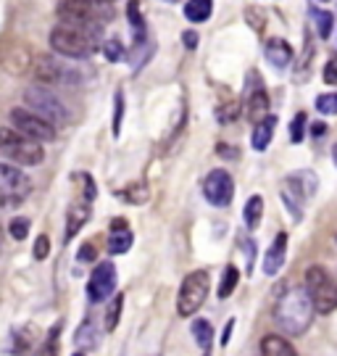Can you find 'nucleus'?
I'll list each match as a JSON object with an SVG mask.
<instances>
[{
  "mask_svg": "<svg viewBox=\"0 0 337 356\" xmlns=\"http://www.w3.org/2000/svg\"><path fill=\"white\" fill-rule=\"evenodd\" d=\"M192 335H195L198 346L203 348V356H208V351H211V343H213L211 322H206V319H195V322H192Z\"/></svg>",
  "mask_w": 337,
  "mask_h": 356,
  "instance_id": "obj_26",
  "label": "nucleus"
},
{
  "mask_svg": "<svg viewBox=\"0 0 337 356\" xmlns=\"http://www.w3.org/2000/svg\"><path fill=\"white\" fill-rule=\"evenodd\" d=\"M163 3H179V0H163Z\"/></svg>",
  "mask_w": 337,
  "mask_h": 356,
  "instance_id": "obj_48",
  "label": "nucleus"
},
{
  "mask_svg": "<svg viewBox=\"0 0 337 356\" xmlns=\"http://www.w3.org/2000/svg\"><path fill=\"white\" fill-rule=\"evenodd\" d=\"M322 74H324L327 85H335V88H337V56H332V58L327 61L324 72H322Z\"/></svg>",
  "mask_w": 337,
  "mask_h": 356,
  "instance_id": "obj_38",
  "label": "nucleus"
},
{
  "mask_svg": "<svg viewBox=\"0 0 337 356\" xmlns=\"http://www.w3.org/2000/svg\"><path fill=\"white\" fill-rule=\"evenodd\" d=\"M74 356H85V351H76V354Z\"/></svg>",
  "mask_w": 337,
  "mask_h": 356,
  "instance_id": "obj_47",
  "label": "nucleus"
},
{
  "mask_svg": "<svg viewBox=\"0 0 337 356\" xmlns=\"http://www.w3.org/2000/svg\"><path fill=\"white\" fill-rule=\"evenodd\" d=\"M279 198H282V204L288 206L290 216H293V222H300L303 219V201L309 198L306 191L298 185V179L290 175L285 179V185H282V191H279Z\"/></svg>",
  "mask_w": 337,
  "mask_h": 356,
  "instance_id": "obj_14",
  "label": "nucleus"
},
{
  "mask_svg": "<svg viewBox=\"0 0 337 356\" xmlns=\"http://www.w3.org/2000/svg\"><path fill=\"white\" fill-rule=\"evenodd\" d=\"M48 254H50L48 235H40L38 241H35V259H38V261H42V259H48Z\"/></svg>",
  "mask_w": 337,
  "mask_h": 356,
  "instance_id": "obj_39",
  "label": "nucleus"
},
{
  "mask_svg": "<svg viewBox=\"0 0 337 356\" xmlns=\"http://www.w3.org/2000/svg\"><path fill=\"white\" fill-rule=\"evenodd\" d=\"M238 282H240V269L235 264H229L224 269V275H222V282H219V301L229 298L235 293V288H238Z\"/></svg>",
  "mask_w": 337,
  "mask_h": 356,
  "instance_id": "obj_28",
  "label": "nucleus"
},
{
  "mask_svg": "<svg viewBox=\"0 0 337 356\" xmlns=\"http://www.w3.org/2000/svg\"><path fill=\"white\" fill-rule=\"evenodd\" d=\"M316 111L324 116H335L337 114V92H322L316 98Z\"/></svg>",
  "mask_w": 337,
  "mask_h": 356,
  "instance_id": "obj_33",
  "label": "nucleus"
},
{
  "mask_svg": "<svg viewBox=\"0 0 337 356\" xmlns=\"http://www.w3.org/2000/svg\"><path fill=\"white\" fill-rule=\"evenodd\" d=\"M0 156L8 164H22V166H38L45 159V151L38 140L22 135L19 129L3 127L0 129Z\"/></svg>",
  "mask_w": 337,
  "mask_h": 356,
  "instance_id": "obj_2",
  "label": "nucleus"
},
{
  "mask_svg": "<svg viewBox=\"0 0 337 356\" xmlns=\"http://www.w3.org/2000/svg\"><path fill=\"white\" fill-rule=\"evenodd\" d=\"M24 103L29 106L32 114L42 116L53 127H66L69 124V111L53 90L42 88V85H32V88L24 90Z\"/></svg>",
  "mask_w": 337,
  "mask_h": 356,
  "instance_id": "obj_4",
  "label": "nucleus"
},
{
  "mask_svg": "<svg viewBox=\"0 0 337 356\" xmlns=\"http://www.w3.org/2000/svg\"><path fill=\"white\" fill-rule=\"evenodd\" d=\"M216 153H219V156H224V159H238V153L232 151V145H224V143H219V145H216Z\"/></svg>",
  "mask_w": 337,
  "mask_h": 356,
  "instance_id": "obj_42",
  "label": "nucleus"
},
{
  "mask_svg": "<svg viewBox=\"0 0 337 356\" xmlns=\"http://www.w3.org/2000/svg\"><path fill=\"white\" fill-rule=\"evenodd\" d=\"M208 288H211L208 272H203V269H195V272H190L188 277L182 280L179 296H176V312H179V317H192V314L198 312L200 306L206 304Z\"/></svg>",
  "mask_w": 337,
  "mask_h": 356,
  "instance_id": "obj_7",
  "label": "nucleus"
},
{
  "mask_svg": "<svg viewBox=\"0 0 337 356\" xmlns=\"http://www.w3.org/2000/svg\"><path fill=\"white\" fill-rule=\"evenodd\" d=\"M324 3H327V0H324Z\"/></svg>",
  "mask_w": 337,
  "mask_h": 356,
  "instance_id": "obj_49",
  "label": "nucleus"
},
{
  "mask_svg": "<svg viewBox=\"0 0 337 356\" xmlns=\"http://www.w3.org/2000/svg\"><path fill=\"white\" fill-rule=\"evenodd\" d=\"M135 243V235L126 225V219H113L111 222V232H108V254L122 256L132 248Z\"/></svg>",
  "mask_w": 337,
  "mask_h": 356,
  "instance_id": "obj_15",
  "label": "nucleus"
},
{
  "mask_svg": "<svg viewBox=\"0 0 337 356\" xmlns=\"http://www.w3.org/2000/svg\"><path fill=\"white\" fill-rule=\"evenodd\" d=\"M211 13H213L211 0H188V3H185V16H188V22H192V24L208 22Z\"/></svg>",
  "mask_w": 337,
  "mask_h": 356,
  "instance_id": "obj_23",
  "label": "nucleus"
},
{
  "mask_svg": "<svg viewBox=\"0 0 337 356\" xmlns=\"http://www.w3.org/2000/svg\"><path fill=\"white\" fill-rule=\"evenodd\" d=\"M95 254H98V245L95 243H85L79 248V261H95Z\"/></svg>",
  "mask_w": 337,
  "mask_h": 356,
  "instance_id": "obj_40",
  "label": "nucleus"
},
{
  "mask_svg": "<svg viewBox=\"0 0 337 356\" xmlns=\"http://www.w3.org/2000/svg\"><path fill=\"white\" fill-rule=\"evenodd\" d=\"M56 16L61 19L63 24L82 26V29H88L92 35L103 26L98 13V3H92V0H61L56 6Z\"/></svg>",
  "mask_w": 337,
  "mask_h": 356,
  "instance_id": "obj_8",
  "label": "nucleus"
},
{
  "mask_svg": "<svg viewBox=\"0 0 337 356\" xmlns=\"http://www.w3.org/2000/svg\"><path fill=\"white\" fill-rule=\"evenodd\" d=\"M263 56H266V61L274 64L277 69H285V66H290V61H293V48H290L288 40L272 38V40H266V45H263Z\"/></svg>",
  "mask_w": 337,
  "mask_h": 356,
  "instance_id": "obj_16",
  "label": "nucleus"
},
{
  "mask_svg": "<svg viewBox=\"0 0 337 356\" xmlns=\"http://www.w3.org/2000/svg\"><path fill=\"white\" fill-rule=\"evenodd\" d=\"M113 124H111V132H113V138H119L122 135V119H124V92L119 90L116 92V98H113Z\"/></svg>",
  "mask_w": 337,
  "mask_h": 356,
  "instance_id": "obj_32",
  "label": "nucleus"
},
{
  "mask_svg": "<svg viewBox=\"0 0 337 356\" xmlns=\"http://www.w3.org/2000/svg\"><path fill=\"white\" fill-rule=\"evenodd\" d=\"M261 356H298L290 341L279 338V335H266L261 341Z\"/></svg>",
  "mask_w": 337,
  "mask_h": 356,
  "instance_id": "obj_21",
  "label": "nucleus"
},
{
  "mask_svg": "<svg viewBox=\"0 0 337 356\" xmlns=\"http://www.w3.org/2000/svg\"><path fill=\"white\" fill-rule=\"evenodd\" d=\"M332 161H335V166H337V143H335V148H332Z\"/></svg>",
  "mask_w": 337,
  "mask_h": 356,
  "instance_id": "obj_45",
  "label": "nucleus"
},
{
  "mask_svg": "<svg viewBox=\"0 0 337 356\" xmlns=\"http://www.w3.org/2000/svg\"><path fill=\"white\" fill-rule=\"evenodd\" d=\"M32 74L40 85H63L69 79V72L61 61L50 58V56H38L35 64H32Z\"/></svg>",
  "mask_w": 337,
  "mask_h": 356,
  "instance_id": "obj_12",
  "label": "nucleus"
},
{
  "mask_svg": "<svg viewBox=\"0 0 337 356\" xmlns=\"http://www.w3.org/2000/svg\"><path fill=\"white\" fill-rule=\"evenodd\" d=\"M103 53H106L108 61H122V58H124V45H122V40H116V38L106 40V42H103Z\"/></svg>",
  "mask_w": 337,
  "mask_h": 356,
  "instance_id": "obj_34",
  "label": "nucleus"
},
{
  "mask_svg": "<svg viewBox=\"0 0 337 356\" xmlns=\"http://www.w3.org/2000/svg\"><path fill=\"white\" fill-rule=\"evenodd\" d=\"M324 132H327V124H324V122H316V124H311V135H313V138H322Z\"/></svg>",
  "mask_w": 337,
  "mask_h": 356,
  "instance_id": "obj_43",
  "label": "nucleus"
},
{
  "mask_svg": "<svg viewBox=\"0 0 337 356\" xmlns=\"http://www.w3.org/2000/svg\"><path fill=\"white\" fill-rule=\"evenodd\" d=\"M313 301V309L319 314H329L337 309V280L324 267L313 264L306 269V285H303Z\"/></svg>",
  "mask_w": 337,
  "mask_h": 356,
  "instance_id": "obj_5",
  "label": "nucleus"
},
{
  "mask_svg": "<svg viewBox=\"0 0 337 356\" xmlns=\"http://www.w3.org/2000/svg\"><path fill=\"white\" fill-rule=\"evenodd\" d=\"M232 325H235V322H229V325L224 327V335H222V346L229 343V335H232Z\"/></svg>",
  "mask_w": 337,
  "mask_h": 356,
  "instance_id": "obj_44",
  "label": "nucleus"
},
{
  "mask_svg": "<svg viewBox=\"0 0 337 356\" xmlns=\"http://www.w3.org/2000/svg\"><path fill=\"white\" fill-rule=\"evenodd\" d=\"M116 291V267H113L111 261H103L95 267V272L90 275V282H88V298L92 304H100V301H106L108 296H113Z\"/></svg>",
  "mask_w": 337,
  "mask_h": 356,
  "instance_id": "obj_11",
  "label": "nucleus"
},
{
  "mask_svg": "<svg viewBox=\"0 0 337 356\" xmlns=\"http://www.w3.org/2000/svg\"><path fill=\"white\" fill-rule=\"evenodd\" d=\"M11 124L13 129H19L22 135H26V138H32V140L38 143H48L56 138V127L50 122H45L42 116L32 114L29 108H13Z\"/></svg>",
  "mask_w": 337,
  "mask_h": 356,
  "instance_id": "obj_9",
  "label": "nucleus"
},
{
  "mask_svg": "<svg viewBox=\"0 0 337 356\" xmlns=\"http://www.w3.org/2000/svg\"><path fill=\"white\" fill-rule=\"evenodd\" d=\"M29 195H32V179L16 166L0 164V211L19 209Z\"/></svg>",
  "mask_w": 337,
  "mask_h": 356,
  "instance_id": "obj_6",
  "label": "nucleus"
},
{
  "mask_svg": "<svg viewBox=\"0 0 337 356\" xmlns=\"http://www.w3.org/2000/svg\"><path fill=\"white\" fill-rule=\"evenodd\" d=\"M6 69H11L16 74H22L26 69H32V53L24 45H11V51L6 56Z\"/></svg>",
  "mask_w": 337,
  "mask_h": 356,
  "instance_id": "obj_22",
  "label": "nucleus"
},
{
  "mask_svg": "<svg viewBox=\"0 0 337 356\" xmlns=\"http://www.w3.org/2000/svg\"><path fill=\"white\" fill-rule=\"evenodd\" d=\"M293 177L298 179V185L306 191V195L309 198H313V193H316V185H319V179H316V175H313L311 169H300V172H295Z\"/></svg>",
  "mask_w": 337,
  "mask_h": 356,
  "instance_id": "obj_31",
  "label": "nucleus"
},
{
  "mask_svg": "<svg viewBox=\"0 0 337 356\" xmlns=\"http://www.w3.org/2000/svg\"><path fill=\"white\" fill-rule=\"evenodd\" d=\"M274 127H277V116H266L263 122H258V124L253 127V135H250L253 151H266V148H269V143L274 138Z\"/></svg>",
  "mask_w": 337,
  "mask_h": 356,
  "instance_id": "obj_19",
  "label": "nucleus"
},
{
  "mask_svg": "<svg viewBox=\"0 0 337 356\" xmlns=\"http://www.w3.org/2000/svg\"><path fill=\"white\" fill-rule=\"evenodd\" d=\"M203 195L216 209L229 206L232 204V195H235V179H232V175L227 169H213V172H208L206 179H203Z\"/></svg>",
  "mask_w": 337,
  "mask_h": 356,
  "instance_id": "obj_10",
  "label": "nucleus"
},
{
  "mask_svg": "<svg viewBox=\"0 0 337 356\" xmlns=\"http://www.w3.org/2000/svg\"><path fill=\"white\" fill-rule=\"evenodd\" d=\"M182 40H185V48H190V51H195V48H198V35H195V32H185V35H182Z\"/></svg>",
  "mask_w": 337,
  "mask_h": 356,
  "instance_id": "obj_41",
  "label": "nucleus"
},
{
  "mask_svg": "<svg viewBox=\"0 0 337 356\" xmlns=\"http://www.w3.org/2000/svg\"><path fill=\"white\" fill-rule=\"evenodd\" d=\"M245 116H248L253 124H258V122H263L269 116V95H266L263 88L250 90L248 103H245Z\"/></svg>",
  "mask_w": 337,
  "mask_h": 356,
  "instance_id": "obj_17",
  "label": "nucleus"
},
{
  "mask_svg": "<svg viewBox=\"0 0 337 356\" xmlns=\"http://www.w3.org/2000/svg\"><path fill=\"white\" fill-rule=\"evenodd\" d=\"M74 346L79 351H92L95 346H98V327H95V322H82L79 325V330L74 332Z\"/></svg>",
  "mask_w": 337,
  "mask_h": 356,
  "instance_id": "obj_24",
  "label": "nucleus"
},
{
  "mask_svg": "<svg viewBox=\"0 0 337 356\" xmlns=\"http://www.w3.org/2000/svg\"><path fill=\"white\" fill-rule=\"evenodd\" d=\"M35 335H38V327H35V325H24V327L13 330L11 354L22 356V354H26V351H32V346H35Z\"/></svg>",
  "mask_w": 337,
  "mask_h": 356,
  "instance_id": "obj_20",
  "label": "nucleus"
},
{
  "mask_svg": "<svg viewBox=\"0 0 337 356\" xmlns=\"http://www.w3.org/2000/svg\"><path fill=\"white\" fill-rule=\"evenodd\" d=\"M8 232H11V238H16V241H24L26 235H29V219H24V216L11 219L8 222Z\"/></svg>",
  "mask_w": 337,
  "mask_h": 356,
  "instance_id": "obj_36",
  "label": "nucleus"
},
{
  "mask_svg": "<svg viewBox=\"0 0 337 356\" xmlns=\"http://www.w3.org/2000/svg\"><path fill=\"white\" fill-rule=\"evenodd\" d=\"M58 332H61V325H56V330H50L48 341L40 348L38 356H58Z\"/></svg>",
  "mask_w": 337,
  "mask_h": 356,
  "instance_id": "obj_37",
  "label": "nucleus"
},
{
  "mask_svg": "<svg viewBox=\"0 0 337 356\" xmlns=\"http://www.w3.org/2000/svg\"><path fill=\"white\" fill-rule=\"evenodd\" d=\"M90 204H92V201H88V198H82L79 204H72L69 219H66V241H72L76 232L82 229V225L90 219Z\"/></svg>",
  "mask_w": 337,
  "mask_h": 356,
  "instance_id": "obj_18",
  "label": "nucleus"
},
{
  "mask_svg": "<svg viewBox=\"0 0 337 356\" xmlns=\"http://www.w3.org/2000/svg\"><path fill=\"white\" fill-rule=\"evenodd\" d=\"M311 19H313V26H316V35L322 40H327L332 35V26H335V16L329 11H322V8H311Z\"/></svg>",
  "mask_w": 337,
  "mask_h": 356,
  "instance_id": "obj_27",
  "label": "nucleus"
},
{
  "mask_svg": "<svg viewBox=\"0 0 337 356\" xmlns=\"http://www.w3.org/2000/svg\"><path fill=\"white\" fill-rule=\"evenodd\" d=\"M313 301L306 288H290L274 306V322L288 335H303L313 322Z\"/></svg>",
  "mask_w": 337,
  "mask_h": 356,
  "instance_id": "obj_1",
  "label": "nucleus"
},
{
  "mask_svg": "<svg viewBox=\"0 0 337 356\" xmlns=\"http://www.w3.org/2000/svg\"><path fill=\"white\" fill-rule=\"evenodd\" d=\"M243 219H245L248 229H256L258 225H261V219H263V198L261 195H250L248 204H245V211H243Z\"/></svg>",
  "mask_w": 337,
  "mask_h": 356,
  "instance_id": "obj_25",
  "label": "nucleus"
},
{
  "mask_svg": "<svg viewBox=\"0 0 337 356\" xmlns=\"http://www.w3.org/2000/svg\"><path fill=\"white\" fill-rule=\"evenodd\" d=\"M95 3H113V0H95Z\"/></svg>",
  "mask_w": 337,
  "mask_h": 356,
  "instance_id": "obj_46",
  "label": "nucleus"
},
{
  "mask_svg": "<svg viewBox=\"0 0 337 356\" xmlns=\"http://www.w3.org/2000/svg\"><path fill=\"white\" fill-rule=\"evenodd\" d=\"M50 48L66 58H88L95 51V35L74 24H56L50 29Z\"/></svg>",
  "mask_w": 337,
  "mask_h": 356,
  "instance_id": "obj_3",
  "label": "nucleus"
},
{
  "mask_svg": "<svg viewBox=\"0 0 337 356\" xmlns=\"http://www.w3.org/2000/svg\"><path fill=\"white\" fill-rule=\"evenodd\" d=\"M285 259H288V232H279L263 254V275H269V277L279 275V269L285 267Z\"/></svg>",
  "mask_w": 337,
  "mask_h": 356,
  "instance_id": "obj_13",
  "label": "nucleus"
},
{
  "mask_svg": "<svg viewBox=\"0 0 337 356\" xmlns=\"http://www.w3.org/2000/svg\"><path fill=\"white\" fill-rule=\"evenodd\" d=\"M306 124H309L306 114H303V111H300V114H295L293 124H290V140H293V143L303 140V138H306Z\"/></svg>",
  "mask_w": 337,
  "mask_h": 356,
  "instance_id": "obj_35",
  "label": "nucleus"
},
{
  "mask_svg": "<svg viewBox=\"0 0 337 356\" xmlns=\"http://www.w3.org/2000/svg\"><path fill=\"white\" fill-rule=\"evenodd\" d=\"M126 16H129V24L135 29V38H145V22H142V11H140L138 0H129V6H126ZM145 42V40H142Z\"/></svg>",
  "mask_w": 337,
  "mask_h": 356,
  "instance_id": "obj_29",
  "label": "nucleus"
},
{
  "mask_svg": "<svg viewBox=\"0 0 337 356\" xmlns=\"http://www.w3.org/2000/svg\"><path fill=\"white\" fill-rule=\"evenodd\" d=\"M122 306H124V298L122 296H116L108 309H106V330L111 332L116 330V325H119V317H122Z\"/></svg>",
  "mask_w": 337,
  "mask_h": 356,
  "instance_id": "obj_30",
  "label": "nucleus"
}]
</instances>
